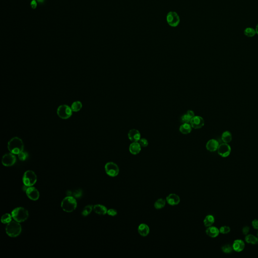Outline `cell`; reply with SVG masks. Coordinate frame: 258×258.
Listing matches in <instances>:
<instances>
[{
  "label": "cell",
  "instance_id": "cell-15",
  "mask_svg": "<svg viewBox=\"0 0 258 258\" xmlns=\"http://www.w3.org/2000/svg\"><path fill=\"white\" fill-rule=\"evenodd\" d=\"M219 144L215 139H211L207 142L206 147L207 150L210 152H214L218 149Z\"/></svg>",
  "mask_w": 258,
  "mask_h": 258
},
{
  "label": "cell",
  "instance_id": "cell-41",
  "mask_svg": "<svg viewBox=\"0 0 258 258\" xmlns=\"http://www.w3.org/2000/svg\"><path fill=\"white\" fill-rule=\"evenodd\" d=\"M256 34H258V24H257L256 28Z\"/></svg>",
  "mask_w": 258,
  "mask_h": 258
},
{
  "label": "cell",
  "instance_id": "cell-26",
  "mask_svg": "<svg viewBox=\"0 0 258 258\" xmlns=\"http://www.w3.org/2000/svg\"><path fill=\"white\" fill-rule=\"evenodd\" d=\"M71 109L74 112H78L80 111L82 107V104L81 102L79 101H76L74 102L71 105Z\"/></svg>",
  "mask_w": 258,
  "mask_h": 258
},
{
  "label": "cell",
  "instance_id": "cell-8",
  "mask_svg": "<svg viewBox=\"0 0 258 258\" xmlns=\"http://www.w3.org/2000/svg\"><path fill=\"white\" fill-rule=\"evenodd\" d=\"M166 20L168 24L172 27H176L180 22V17L175 12H169L166 16Z\"/></svg>",
  "mask_w": 258,
  "mask_h": 258
},
{
  "label": "cell",
  "instance_id": "cell-20",
  "mask_svg": "<svg viewBox=\"0 0 258 258\" xmlns=\"http://www.w3.org/2000/svg\"><path fill=\"white\" fill-rule=\"evenodd\" d=\"M93 209L96 213L101 215H105L107 214L108 210L107 209V207L101 204H97L94 205Z\"/></svg>",
  "mask_w": 258,
  "mask_h": 258
},
{
  "label": "cell",
  "instance_id": "cell-2",
  "mask_svg": "<svg viewBox=\"0 0 258 258\" xmlns=\"http://www.w3.org/2000/svg\"><path fill=\"white\" fill-rule=\"evenodd\" d=\"M22 227L18 222L12 221L8 223L6 227V231L8 236L12 237H17L21 233Z\"/></svg>",
  "mask_w": 258,
  "mask_h": 258
},
{
  "label": "cell",
  "instance_id": "cell-40",
  "mask_svg": "<svg viewBox=\"0 0 258 258\" xmlns=\"http://www.w3.org/2000/svg\"><path fill=\"white\" fill-rule=\"evenodd\" d=\"M31 6L33 9H35L37 7V2L35 0H33L32 2H31Z\"/></svg>",
  "mask_w": 258,
  "mask_h": 258
},
{
  "label": "cell",
  "instance_id": "cell-3",
  "mask_svg": "<svg viewBox=\"0 0 258 258\" xmlns=\"http://www.w3.org/2000/svg\"><path fill=\"white\" fill-rule=\"evenodd\" d=\"M77 206V203L72 196H68L65 198L61 203L63 210L67 212H72L75 210Z\"/></svg>",
  "mask_w": 258,
  "mask_h": 258
},
{
  "label": "cell",
  "instance_id": "cell-11",
  "mask_svg": "<svg viewBox=\"0 0 258 258\" xmlns=\"http://www.w3.org/2000/svg\"><path fill=\"white\" fill-rule=\"evenodd\" d=\"M190 123L192 128L198 129L202 128L204 126L205 121L201 116H194L192 118Z\"/></svg>",
  "mask_w": 258,
  "mask_h": 258
},
{
  "label": "cell",
  "instance_id": "cell-13",
  "mask_svg": "<svg viewBox=\"0 0 258 258\" xmlns=\"http://www.w3.org/2000/svg\"><path fill=\"white\" fill-rule=\"evenodd\" d=\"M128 136L129 140L132 142H139L141 138L140 133L136 129L130 130L128 132Z\"/></svg>",
  "mask_w": 258,
  "mask_h": 258
},
{
  "label": "cell",
  "instance_id": "cell-24",
  "mask_svg": "<svg viewBox=\"0 0 258 258\" xmlns=\"http://www.w3.org/2000/svg\"><path fill=\"white\" fill-rule=\"evenodd\" d=\"M215 222V219L213 216L211 215H208L205 217L204 219V224L206 227H208L209 226H212Z\"/></svg>",
  "mask_w": 258,
  "mask_h": 258
},
{
  "label": "cell",
  "instance_id": "cell-27",
  "mask_svg": "<svg viewBox=\"0 0 258 258\" xmlns=\"http://www.w3.org/2000/svg\"><path fill=\"white\" fill-rule=\"evenodd\" d=\"M12 215L9 213H6L3 215L1 218V222L4 224H8L12 220Z\"/></svg>",
  "mask_w": 258,
  "mask_h": 258
},
{
  "label": "cell",
  "instance_id": "cell-38",
  "mask_svg": "<svg viewBox=\"0 0 258 258\" xmlns=\"http://www.w3.org/2000/svg\"><path fill=\"white\" fill-rule=\"evenodd\" d=\"M252 226L256 230H258V219H255L252 221Z\"/></svg>",
  "mask_w": 258,
  "mask_h": 258
},
{
  "label": "cell",
  "instance_id": "cell-25",
  "mask_svg": "<svg viewBox=\"0 0 258 258\" xmlns=\"http://www.w3.org/2000/svg\"><path fill=\"white\" fill-rule=\"evenodd\" d=\"M166 202V200L163 199V198H160L155 201L154 204V206L155 208L157 210L163 209V208L165 207Z\"/></svg>",
  "mask_w": 258,
  "mask_h": 258
},
{
  "label": "cell",
  "instance_id": "cell-28",
  "mask_svg": "<svg viewBox=\"0 0 258 258\" xmlns=\"http://www.w3.org/2000/svg\"><path fill=\"white\" fill-rule=\"evenodd\" d=\"M244 34L247 37H252L255 36V34H256V30L253 28L248 27L244 31Z\"/></svg>",
  "mask_w": 258,
  "mask_h": 258
},
{
  "label": "cell",
  "instance_id": "cell-42",
  "mask_svg": "<svg viewBox=\"0 0 258 258\" xmlns=\"http://www.w3.org/2000/svg\"><path fill=\"white\" fill-rule=\"evenodd\" d=\"M37 1L40 3H43L44 1V0H37Z\"/></svg>",
  "mask_w": 258,
  "mask_h": 258
},
{
  "label": "cell",
  "instance_id": "cell-5",
  "mask_svg": "<svg viewBox=\"0 0 258 258\" xmlns=\"http://www.w3.org/2000/svg\"><path fill=\"white\" fill-rule=\"evenodd\" d=\"M37 181L36 174L32 171H27L23 177V183L27 186H33Z\"/></svg>",
  "mask_w": 258,
  "mask_h": 258
},
{
  "label": "cell",
  "instance_id": "cell-43",
  "mask_svg": "<svg viewBox=\"0 0 258 258\" xmlns=\"http://www.w3.org/2000/svg\"></svg>",
  "mask_w": 258,
  "mask_h": 258
},
{
  "label": "cell",
  "instance_id": "cell-10",
  "mask_svg": "<svg viewBox=\"0 0 258 258\" xmlns=\"http://www.w3.org/2000/svg\"><path fill=\"white\" fill-rule=\"evenodd\" d=\"M16 157L13 153H7L2 158V163L5 166H11L16 163Z\"/></svg>",
  "mask_w": 258,
  "mask_h": 258
},
{
  "label": "cell",
  "instance_id": "cell-17",
  "mask_svg": "<svg viewBox=\"0 0 258 258\" xmlns=\"http://www.w3.org/2000/svg\"><path fill=\"white\" fill-rule=\"evenodd\" d=\"M138 231L140 236L145 237L148 236L150 233V228L146 224L141 223L138 226Z\"/></svg>",
  "mask_w": 258,
  "mask_h": 258
},
{
  "label": "cell",
  "instance_id": "cell-1",
  "mask_svg": "<svg viewBox=\"0 0 258 258\" xmlns=\"http://www.w3.org/2000/svg\"><path fill=\"white\" fill-rule=\"evenodd\" d=\"M8 148L9 151L14 154H19L24 150V144L21 139L14 137L8 142Z\"/></svg>",
  "mask_w": 258,
  "mask_h": 258
},
{
  "label": "cell",
  "instance_id": "cell-23",
  "mask_svg": "<svg viewBox=\"0 0 258 258\" xmlns=\"http://www.w3.org/2000/svg\"><path fill=\"white\" fill-rule=\"evenodd\" d=\"M245 241L248 244L252 245L258 244V239L253 234H247L245 236Z\"/></svg>",
  "mask_w": 258,
  "mask_h": 258
},
{
  "label": "cell",
  "instance_id": "cell-18",
  "mask_svg": "<svg viewBox=\"0 0 258 258\" xmlns=\"http://www.w3.org/2000/svg\"><path fill=\"white\" fill-rule=\"evenodd\" d=\"M245 247V244L244 241L241 239H236L234 241L233 245V250L236 252H241L244 250Z\"/></svg>",
  "mask_w": 258,
  "mask_h": 258
},
{
  "label": "cell",
  "instance_id": "cell-30",
  "mask_svg": "<svg viewBox=\"0 0 258 258\" xmlns=\"http://www.w3.org/2000/svg\"><path fill=\"white\" fill-rule=\"evenodd\" d=\"M221 250L222 252L226 254L230 253L233 250V246L231 247V245H223V247L221 248Z\"/></svg>",
  "mask_w": 258,
  "mask_h": 258
},
{
  "label": "cell",
  "instance_id": "cell-37",
  "mask_svg": "<svg viewBox=\"0 0 258 258\" xmlns=\"http://www.w3.org/2000/svg\"><path fill=\"white\" fill-rule=\"evenodd\" d=\"M73 195L75 196V197H79L81 196V191L80 190H76L73 192Z\"/></svg>",
  "mask_w": 258,
  "mask_h": 258
},
{
  "label": "cell",
  "instance_id": "cell-22",
  "mask_svg": "<svg viewBox=\"0 0 258 258\" xmlns=\"http://www.w3.org/2000/svg\"><path fill=\"white\" fill-rule=\"evenodd\" d=\"M221 139L223 143H228L232 140V135L230 131H224L221 136Z\"/></svg>",
  "mask_w": 258,
  "mask_h": 258
},
{
  "label": "cell",
  "instance_id": "cell-21",
  "mask_svg": "<svg viewBox=\"0 0 258 258\" xmlns=\"http://www.w3.org/2000/svg\"><path fill=\"white\" fill-rule=\"evenodd\" d=\"M192 127L191 125L189 123H183L180 127V131L182 134H189L191 132Z\"/></svg>",
  "mask_w": 258,
  "mask_h": 258
},
{
  "label": "cell",
  "instance_id": "cell-36",
  "mask_svg": "<svg viewBox=\"0 0 258 258\" xmlns=\"http://www.w3.org/2000/svg\"><path fill=\"white\" fill-rule=\"evenodd\" d=\"M249 231H250V227H249V226H245L242 228V233L244 235L247 236V234H248V233H249Z\"/></svg>",
  "mask_w": 258,
  "mask_h": 258
},
{
  "label": "cell",
  "instance_id": "cell-16",
  "mask_svg": "<svg viewBox=\"0 0 258 258\" xmlns=\"http://www.w3.org/2000/svg\"><path fill=\"white\" fill-rule=\"evenodd\" d=\"M141 147L138 142H132L129 146V151L133 155L138 154L141 152Z\"/></svg>",
  "mask_w": 258,
  "mask_h": 258
},
{
  "label": "cell",
  "instance_id": "cell-31",
  "mask_svg": "<svg viewBox=\"0 0 258 258\" xmlns=\"http://www.w3.org/2000/svg\"><path fill=\"white\" fill-rule=\"evenodd\" d=\"M192 119V117L188 115L187 113H186L185 115H183L181 118V122L183 123H190V121Z\"/></svg>",
  "mask_w": 258,
  "mask_h": 258
},
{
  "label": "cell",
  "instance_id": "cell-7",
  "mask_svg": "<svg viewBox=\"0 0 258 258\" xmlns=\"http://www.w3.org/2000/svg\"><path fill=\"white\" fill-rule=\"evenodd\" d=\"M104 168L107 174L111 177H116L120 172V169L118 165L113 162L107 163Z\"/></svg>",
  "mask_w": 258,
  "mask_h": 258
},
{
  "label": "cell",
  "instance_id": "cell-12",
  "mask_svg": "<svg viewBox=\"0 0 258 258\" xmlns=\"http://www.w3.org/2000/svg\"><path fill=\"white\" fill-rule=\"evenodd\" d=\"M26 194L30 199L37 201L40 198V193L36 188L33 186H29L26 190Z\"/></svg>",
  "mask_w": 258,
  "mask_h": 258
},
{
  "label": "cell",
  "instance_id": "cell-33",
  "mask_svg": "<svg viewBox=\"0 0 258 258\" xmlns=\"http://www.w3.org/2000/svg\"><path fill=\"white\" fill-rule=\"evenodd\" d=\"M18 158H19V160H20L21 161L25 160L27 159V157H28V154H27V152L23 151L20 152V153H19V154H18Z\"/></svg>",
  "mask_w": 258,
  "mask_h": 258
},
{
  "label": "cell",
  "instance_id": "cell-19",
  "mask_svg": "<svg viewBox=\"0 0 258 258\" xmlns=\"http://www.w3.org/2000/svg\"><path fill=\"white\" fill-rule=\"evenodd\" d=\"M206 233L207 236H209L210 237L215 238L219 235L220 232H219V230H218L217 228L215 226H211L208 227L206 230Z\"/></svg>",
  "mask_w": 258,
  "mask_h": 258
},
{
  "label": "cell",
  "instance_id": "cell-9",
  "mask_svg": "<svg viewBox=\"0 0 258 258\" xmlns=\"http://www.w3.org/2000/svg\"><path fill=\"white\" fill-rule=\"evenodd\" d=\"M218 154L222 157H226L230 155L231 153V147L228 143H223L219 144L218 147Z\"/></svg>",
  "mask_w": 258,
  "mask_h": 258
},
{
  "label": "cell",
  "instance_id": "cell-29",
  "mask_svg": "<svg viewBox=\"0 0 258 258\" xmlns=\"http://www.w3.org/2000/svg\"><path fill=\"white\" fill-rule=\"evenodd\" d=\"M92 205L86 206L82 212V215L84 216H87V215L91 213V212L92 211Z\"/></svg>",
  "mask_w": 258,
  "mask_h": 258
},
{
  "label": "cell",
  "instance_id": "cell-32",
  "mask_svg": "<svg viewBox=\"0 0 258 258\" xmlns=\"http://www.w3.org/2000/svg\"><path fill=\"white\" fill-rule=\"evenodd\" d=\"M230 231V228L227 226H222L219 229V232L222 234H227Z\"/></svg>",
  "mask_w": 258,
  "mask_h": 258
},
{
  "label": "cell",
  "instance_id": "cell-34",
  "mask_svg": "<svg viewBox=\"0 0 258 258\" xmlns=\"http://www.w3.org/2000/svg\"><path fill=\"white\" fill-rule=\"evenodd\" d=\"M138 142L142 147H146L148 145V141L146 139L141 138Z\"/></svg>",
  "mask_w": 258,
  "mask_h": 258
},
{
  "label": "cell",
  "instance_id": "cell-6",
  "mask_svg": "<svg viewBox=\"0 0 258 258\" xmlns=\"http://www.w3.org/2000/svg\"><path fill=\"white\" fill-rule=\"evenodd\" d=\"M72 112L71 107L66 104L59 106L57 109L58 116L63 120H66L70 118L72 115Z\"/></svg>",
  "mask_w": 258,
  "mask_h": 258
},
{
  "label": "cell",
  "instance_id": "cell-14",
  "mask_svg": "<svg viewBox=\"0 0 258 258\" xmlns=\"http://www.w3.org/2000/svg\"><path fill=\"white\" fill-rule=\"evenodd\" d=\"M166 201L169 205H177L180 203V198L175 194H170L166 198Z\"/></svg>",
  "mask_w": 258,
  "mask_h": 258
},
{
  "label": "cell",
  "instance_id": "cell-35",
  "mask_svg": "<svg viewBox=\"0 0 258 258\" xmlns=\"http://www.w3.org/2000/svg\"><path fill=\"white\" fill-rule=\"evenodd\" d=\"M107 214L111 216H116L117 215L118 212L116 209H110L107 210Z\"/></svg>",
  "mask_w": 258,
  "mask_h": 258
},
{
  "label": "cell",
  "instance_id": "cell-4",
  "mask_svg": "<svg viewBox=\"0 0 258 258\" xmlns=\"http://www.w3.org/2000/svg\"><path fill=\"white\" fill-rule=\"evenodd\" d=\"M11 214L13 219L19 223L25 221L29 216L28 211L23 207H18L14 209L12 211Z\"/></svg>",
  "mask_w": 258,
  "mask_h": 258
},
{
  "label": "cell",
  "instance_id": "cell-39",
  "mask_svg": "<svg viewBox=\"0 0 258 258\" xmlns=\"http://www.w3.org/2000/svg\"><path fill=\"white\" fill-rule=\"evenodd\" d=\"M186 113H187L188 115H189L191 117H192V118H193L194 116H195L194 112H193V110H188L187 112H186Z\"/></svg>",
  "mask_w": 258,
  "mask_h": 258
}]
</instances>
